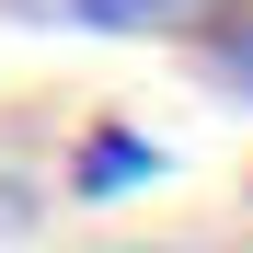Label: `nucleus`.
<instances>
[{
	"label": "nucleus",
	"mask_w": 253,
	"mask_h": 253,
	"mask_svg": "<svg viewBox=\"0 0 253 253\" xmlns=\"http://www.w3.org/2000/svg\"><path fill=\"white\" fill-rule=\"evenodd\" d=\"M150 173H161V150L138 138V126H92V138H81V161H69L81 207H92V196H126V184H150Z\"/></svg>",
	"instance_id": "nucleus-1"
},
{
	"label": "nucleus",
	"mask_w": 253,
	"mask_h": 253,
	"mask_svg": "<svg viewBox=\"0 0 253 253\" xmlns=\"http://www.w3.org/2000/svg\"><path fill=\"white\" fill-rule=\"evenodd\" d=\"M196 46H207V69H219L230 92H253V12H207Z\"/></svg>",
	"instance_id": "nucleus-3"
},
{
	"label": "nucleus",
	"mask_w": 253,
	"mask_h": 253,
	"mask_svg": "<svg viewBox=\"0 0 253 253\" xmlns=\"http://www.w3.org/2000/svg\"><path fill=\"white\" fill-rule=\"evenodd\" d=\"M23 12H58V23H104V35H161V23H207L219 0H23Z\"/></svg>",
	"instance_id": "nucleus-2"
}]
</instances>
